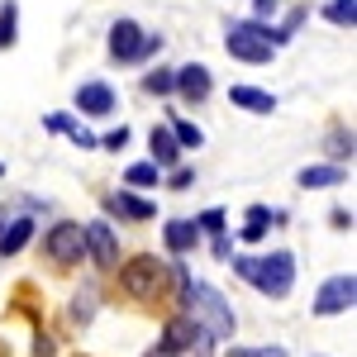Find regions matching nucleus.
<instances>
[{"instance_id":"obj_24","label":"nucleus","mask_w":357,"mask_h":357,"mask_svg":"<svg viewBox=\"0 0 357 357\" xmlns=\"http://www.w3.org/2000/svg\"><path fill=\"white\" fill-rule=\"evenodd\" d=\"M195 229H200V238H205V234H210V238H215V234H224V210L220 205H215V210H205V215H195Z\"/></svg>"},{"instance_id":"obj_2","label":"nucleus","mask_w":357,"mask_h":357,"mask_svg":"<svg viewBox=\"0 0 357 357\" xmlns=\"http://www.w3.org/2000/svg\"><path fill=\"white\" fill-rule=\"evenodd\" d=\"M229 267L243 276V281H252L267 301H286L291 296V286H296V252H272V257H248V252H238V257H229Z\"/></svg>"},{"instance_id":"obj_8","label":"nucleus","mask_w":357,"mask_h":357,"mask_svg":"<svg viewBox=\"0 0 357 357\" xmlns=\"http://www.w3.org/2000/svg\"><path fill=\"white\" fill-rule=\"evenodd\" d=\"M162 353H210V338L200 324H191L186 314H176V319H167L162 329Z\"/></svg>"},{"instance_id":"obj_20","label":"nucleus","mask_w":357,"mask_h":357,"mask_svg":"<svg viewBox=\"0 0 357 357\" xmlns=\"http://www.w3.org/2000/svg\"><path fill=\"white\" fill-rule=\"evenodd\" d=\"M324 20H329L333 29H353L357 24V0H329V5H324Z\"/></svg>"},{"instance_id":"obj_6","label":"nucleus","mask_w":357,"mask_h":357,"mask_svg":"<svg viewBox=\"0 0 357 357\" xmlns=\"http://www.w3.org/2000/svg\"><path fill=\"white\" fill-rule=\"evenodd\" d=\"M82 243H86V257H91L96 267H119V238H114L110 220L82 224Z\"/></svg>"},{"instance_id":"obj_23","label":"nucleus","mask_w":357,"mask_h":357,"mask_svg":"<svg viewBox=\"0 0 357 357\" xmlns=\"http://www.w3.org/2000/svg\"><path fill=\"white\" fill-rule=\"evenodd\" d=\"M143 91H148V96H172V91H176V77H172L167 67H158V72L143 77Z\"/></svg>"},{"instance_id":"obj_1","label":"nucleus","mask_w":357,"mask_h":357,"mask_svg":"<svg viewBox=\"0 0 357 357\" xmlns=\"http://www.w3.org/2000/svg\"><path fill=\"white\" fill-rule=\"evenodd\" d=\"M181 291H186V319H191V324H200L210 343H224V338H234V329H238V319H234V305L224 301V296L215 291V286H210V281H186Z\"/></svg>"},{"instance_id":"obj_18","label":"nucleus","mask_w":357,"mask_h":357,"mask_svg":"<svg viewBox=\"0 0 357 357\" xmlns=\"http://www.w3.org/2000/svg\"><path fill=\"white\" fill-rule=\"evenodd\" d=\"M29 238H33V220H10V229H0V257L24 252Z\"/></svg>"},{"instance_id":"obj_9","label":"nucleus","mask_w":357,"mask_h":357,"mask_svg":"<svg viewBox=\"0 0 357 357\" xmlns=\"http://www.w3.org/2000/svg\"><path fill=\"white\" fill-rule=\"evenodd\" d=\"M172 77H176V91H172V96H181L186 105H205L210 91H215V77H210L205 62H186V67H176Z\"/></svg>"},{"instance_id":"obj_27","label":"nucleus","mask_w":357,"mask_h":357,"mask_svg":"<svg viewBox=\"0 0 357 357\" xmlns=\"http://www.w3.org/2000/svg\"><path fill=\"white\" fill-rule=\"evenodd\" d=\"M195 186V167H172V191H191Z\"/></svg>"},{"instance_id":"obj_22","label":"nucleus","mask_w":357,"mask_h":357,"mask_svg":"<svg viewBox=\"0 0 357 357\" xmlns=\"http://www.w3.org/2000/svg\"><path fill=\"white\" fill-rule=\"evenodd\" d=\"M167 129L176 138V148H205V134H200V124H191V119H172Z\"/></svg>"},{"instance_id":"obj_29","label":"nucleus","mask_w":357,"mask_h":357,"mask_svg":"<svg viewBox=\"0 0 357 357\" xmlns=\"http://www.w3.org/2000/svg\"><path fill=\"white\" fill-rule=\"evenodd\" d=\"M229 357H286V348H229Z\"/></svg>"},{"instance_id":"obj_12","label":"nucleus","mask_w":357,"mask_h":357,"mask_svg":"<svg viewBox=\"0 0 357 357\" xmlns=\"http://www.w3.org/2000/svg\"><path fill=\"white\" fill-rule=\"evenodd\" d=\"M138 43H143V29H138L134 20H114L110 24V57L114 62H134Z\"/></svg>"},{"instance_id":"obj_16","label":"nucleus","mask_w":357,"mask_h":357,"mask_svg":"<svg viewBox=\"0 0 357 357\" xmlns=\"http://www.w3.org/2000/svg\"><path fill=\"white\" fill-rule=\"evenodd\" d=\"M286 215L281 210H267V205H248V215H243V243H257V238H267V229L272 224H281Z\"/></svg>"},{"instance_id":"obj_31","label":"nucleus","mask_w":357,"mask_h":357,"mask_svg":"<svg viewBox=\"0 0 357 357\" xmlns=\"http://www.w3.org/2000/svg\"><path fill=\"white\" fill-rule=\"evenodd\" d=\"M215 257H224V262L234 257V248H229V238H224V234H215Z\"/></svg>"},{"instance_id":"obj_21","label":"nucleus","mask_w":357,"mask_h":357,"mask_svg":"<svg viewBox=\"0 0 357 357\" xmlns=\"http://www.w3.org/2000/svg\"><path fill=\"white\" fill-rule=\"evenodd\" d=\"M124 186H143V191L148 186H162V172L153 162H134V167H124Z\"/></svg>"},{"instance_id":"obj_15","label":"nucleus","mask_w":357,"mask_h":357,"mask_svg":"<svg viewBox=\"0 0 357 357\" xmlns=\"http://www.w3.org/2000/svg\"><path fill=\"white\" fill-rule=\"evenodd\" d=\"M229 100L248 114H272L276 110V96L272 91H262V86H229Z\"/></svg>"},{"instance_id":"obj_26","label":"nucleus","mask_w":357,"mask_h":357,"mask_svg":"<svg viewBox=\"0 0 357 357\" xmlns=\"http://www.w3.org/2000/svg\"><path fill=\"white\" fill-rule=\"evenodd\" d=\"M276 10H281V0H252V24H267Z\"/></svg>"},{"instance_id":"obj_11","label":"nucleus","mask_w":357,"mask_h":357,"mask_svg":"<svg viewBox=\"0 0 357 357\" xmlns=\"http://www.w3.org/2000/svg\"><path fill=\"white\" fill-rule=\"evenodd\" d=\"M105 210H110V215H119V220H138V224L158 215V205H153V200H143V195L124 191V186H119L114 195H105Z\"/></svg>"},{"instance_id":"obj_33","label":"nucleus","mask_w":357,"mask_h":357,"mask_svg":"<svg viewBox=\"0 0 357 357\" xmlns=\"http://www.w3.org/2000/svg\"><path fill=\"white\" fill-rule=\"evenodd\" d=\"M0 176H5V162H0Z\"/></svg>"},{"instance_id":"obj_7","label":"nucleus","mask_w":357,"mask_h":357,"mask_svg":"<svg viewBox=\"0 0 357 357\" xmlns=\"http://www.w3.org/2000/svg\"><path fill=\"white\" fill-rule=\"evenodd\" d=\"M43 248H48V257L53 262H62V267H72V262H82L86 257V243H82V224L62 220L48 229V238H43Z\"/></svg>"},{"instance_id":"obj_28","label":"nucleus","mask_w":357,"mask_h":357,"mask_svg":"<svg viewBox=\"0 0 357 357\" xmlns=\"http://www.w3.org/2000/svg\"><path fill=\"white\" fill-rule=\"evenodd\" d=\"M153 53H162V33H143V43H138V57H134V62H143V57H153Z\"/></svg>"},{"instance_id":"obj_32","label":"nucleus","mask_w":357,"mask_h":357,"mask_svg":"<svg viewBox=\"0 0 357 357\" xmlns=\"http://www.w3.org/2000/svg\"><path fill=\"white\" fill-rule=\"evenodd\" d=\"M148 357H167V353H148Z\"/></svg>"},{"instance_id":"obj_13","label":"nucleus","mask_w":357,"mask_h":357,"mask_svg":"<svg viewBox=\"0 0 357 357\" xmlns=\"http://www.w3.org/2000/svg\"><path fill=\"white\" fill-rule=\"evenodd\" d=\"M148 148H153V167L158 172H172V167H181V148H176V138L167 124H153V134H148Z\"/></svg>"},{"instance_id":"obj_25","label":"nucleus","mask_w":357,"mask_h":357,"mask_svg":"<svg viewBox=\"0 0 357 357\" xmlns=\"http://www.w3.org/2000/svg\"><path fill=\"white\" fill-rule=\"evenodd\" d=\"M329 153H333V158H353V129H348V134L338 129V134L329 138Z\"/></svg>"},{"instance_id":"obj_14","label":"nucleus","mask_w":357,"mask_h":357,"mask_svg":"<svg viewBox=\"0 0 357 357\" xmlns=\"http://www.w3.org/2000/svg\"><path fill=\"white\" fill-rule=\"evenodd\" d=\"M162 243L172 257H181V252H191L195 243H200V229H195L191 220H167L162 224Z\"/></svg>"},{"instance_id":"obj_5","label":"nucleus","mask_w":357,"mask_h":357,"mask_svg":"<svg viewBox=\"0 0 357 357\" xmlns=\"http://www.w3.org/2000/svg\"><path fill=\"white\" fill-rule=\"evenodd\" d=\"M353 296H357V276L353 272H338V276H329L319 291H314V314H348L353 310Z\"/></svg>"},{"instance_id":"obj_30","label":"nucleus","mask_w":357,"mask_h":357,"mask_svg":"<svg viewBox=\"0 0 357 357\" xmlns=\"http://www.w3.org/2000/svg\"><path fill=\"white\" fill-rule=\"evenodd\" d=\"M124 143H129V129H124V124H119V129H110V134L100 138V148H114V153H119Z\"/></svg>"},{"instance_id":"obj_4","label":"nucleus","mask_w":357,"mask_h":357,"mask_svg":"<svg viewBox=\"0 0 357 357\" xmlns=\"http://www.w3.org/2000/svg\"><path fill=\"white\" fill-rule=\"evenodd\" d=\"M119 286H124L134 301H158L162 286H167V262H158V257H134V262H124Z\"/></svg>"},{"instance_id":"obj_10","label":"nucleus","mask_w":357,"mask_h":357,"mask_svg":"<svg viewBox=\"0 0 357 357\" xmlns=\"http://www.w3.org/2000/svg\"><path fill=\"white\" fill-rule=\"evenodd\" d=\"M77 110L82 114H114V86L110 82H82L77 86Z\"/></svg>"},{"instance_id":"obj_17","label":"nucleus","mask_w":357,"mask_h":357,"mask_svg":"<svg viewBox=\"0 0 357 357\" xmlns=\"http://www.w3.org/2000/svg\"><path fill=\"white\" fill-rule=\"evenodd\" d=\"M296 186H305V191H329V186H343V167H301Z\"/></svg>"},{"instance_id":"obj_19","label":"nucleus","mask_w":357,"mask_h":357,"mask_svg":"<svg viewBox=\"0 0 357 357\" xmlns=\"http://www.w3.org/2000/svg\"><path fill=\"white\" fill-rule=\"evenodd\" d=\"M20 43V5L5 0L0 5V48H15Z\"/></svg>"},{"instance_id":"obj_3","label":"nucleus","mask_w":357,"mask_h":357,"mask_svg":"<svg viewBox=\"0 0 357 357\" xmlns=\"http://www.w3.org/2000/svg\"><path fill=\"white\" fill-rule=\"evenodd\" d=\"M224 53L248 62V67H267L276 57V48L267 43V24H252V20H234L224 33Z\"/></svg>"}]
</instances>
